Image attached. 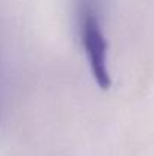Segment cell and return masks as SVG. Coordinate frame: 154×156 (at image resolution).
Listing matches in <instances>:
<instances>
[{
    "instance_id": "1",
    "label": "cell",
    "mask_w": 154,
    "mask_h": 156,
    "mask_svg": "<svg viewBox=\"0 0 154 156\" xmlns=\"http://www.w3.org/2000/svg\"><path fill=\"white\" fill-rule=\"evenodd\" d=\"M82 41L88 56L91 73L95 83L103 91L110 88V74L107 67V40L103 34L97 12L91 5L83 8L82 14Z\"/></svg>"
}]
</instances>
